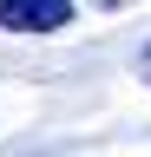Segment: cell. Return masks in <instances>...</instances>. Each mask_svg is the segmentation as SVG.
I'll return each instance as SVG.
<instances>
[{
  "label": "cell",
  "mask_w": 151,
  "mask_h": 157,
  "mask_svg": "<svg viewBox=\"0 0 151 157\" xmlns=\"http://www.w3.org/2000/svg\"><path fill=\"white\" fill-rule=\"evenodd\" d=\"M66 20H72V0H0L7 33H59Z\"/></svg>",
  "instance_id": "1"
},
{
  "label": "cell",
  "mask_w": 151,
  "mask_h": 157,
  "mask_svg": "<svg viewBox=\"0 0 151 157\" xmlns=\"http://www.w3.org/2000/svg\"><path fill=\"white\" fill-rule=\"evenodd\" d=\"M138 78H145V85H151V46L138 52Z\"/></svg>",
  "instance_id": "2"
},
{
  "label": "cell",
  "mask_w": 151,
  "mask_h": 157,
  "mask_svg": "<svg viewBox=\"0 0 151 157\" xmlns=\"http://www.w3.org/2000/svg\"><path fill=\"white\" fill-rule=\"evenodd\" d=\"M99 7H125V0H99Z\"/></svg>",
  "instance_id": "3"
}]
</instances>
